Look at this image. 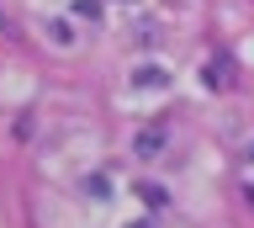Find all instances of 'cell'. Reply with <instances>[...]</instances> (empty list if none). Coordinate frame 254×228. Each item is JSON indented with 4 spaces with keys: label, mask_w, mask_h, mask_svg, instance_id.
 <instances>
[{
    "label": "cell",
    "mask_w": 254,
    "mask_h": 228,
    "mask_svg": "<svg viewBox=\"0 0 254 228\" xmlns=\"http://www.w3.org/2000/svg\"><path fill=\"white\" fill-rule=\"evenodd\" d=\"M170 144V128H164V122H148V128L138 133V138H132V149H138V159H154L159 149Z\"/></svg>",
    "instance_id": "cell-1"
},
{
    "label": "cell",
    "mask_w": 254,
    "mask_h": 228,
    "mask_svg": "<svg viewBox=\"0 0 254 228\" xmlns=\"http://www.w3.org/2000/svg\"><path fill=\"white\" fill-rule=\"evenodd\" d=\"M164 85H170V69H164V64L132 69V90H164Z\"/></svg>",
    "instance_id": "cell-2"
},
{
    "label": "cell",
    "mask_w": 254,
    "mask_h": 228,
    "mask_svg": "<svg viewBox=\"0 0 254 228\" xmlns=\"http://www.w3.org/2000/svg\"><path fill=\"white\" fill-rule=\"evenodd\" d=\"M48 37L59 43V48H74L79 43V32H74V21H48Z\"/></svg>",
    "instance_id": "cell-3"
},
{
    "label": "cell",
    "mask_w": 254,
    "mask_h": 228,
    "mask_svg": "<svg viewBox=\"0 0 254 228\" xmlns=\"http://www.w3.org/2000/svg\"><path fill=\"white\" fill-rule=\"evenodd\" d=\"M138 196H143V202H148V207H164V191H159L154 180H143V186H138Z\"/></svg>",
    "instance_id": "cell-4"
},
{
    "label": "cell",
    "mask_w": 254,
    "mask_h": 228,
    "mask_svg": "<svg viewBox=\"0 0 254 228\" xmlns=\"http://www.w3.org/2000/svg\"><path fill=\"white\" fill-rule=\"evenodd\" d=\"M74 11H79L85 21H95V16H101V0H74Z\"/></svg>",
    "instance_id": "cell-5"
},
{
    "label": "cell",
    "mask_w": 254,
    "mask_h": 228,
    "mask_svg": "<svg viewBox=\"0 0 254 228\" xmlns=\"http://www.w3.org/2000/svg\"><path fill=\"white\" fill-rule=\"evenodd\" d=\"M238 164H244V170H254V138H249L244 149H238Z\"/></svg>",
    "instance_id": "cell-6"
},
{
    "label": "cell",
    "mask_w": 254,
    "mask_h": 228,
    "mask_svg": "<svg viewBox=\"0 0 254 228\" xmlns=\"http://www.w3.org/2000/svg\"><path fill=\"white\" fill-rule=\"evenodd\" d=\"M132 228H154V218H143V223H132Z\"/></svg>",
    "instance_id": "cell-7"
}]
</instances>
